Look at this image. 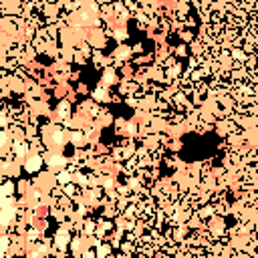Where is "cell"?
<instances>
[{
	"label": "cell",
	"instance_id": "6da1fadb",
	"mask_svg": "<svg viewBox=\"0 0 258 258\" xmlns=\"http://www.w3.org/2000/svg\"><path fill=\"white\" fill-rule=\"evenodd\" d=\"M12 216H14V210H12V208L0 210V224H8L12 220Z\"/></svg>",
	"mask_w": 258,
	"mask_h": 258
},
{
	"label": "cell",
	"instance_id": "7a4b0ae2",
	"mask_svg": "<svg viewBox=\"0 0 258 258\" xmlns=\"http://www.w3.org/2000/svg\"><path fill=\"white\" fill-rule=\"evenodd\" d=\"M39 167H40V157H32L30 162L26 163V170L28 171H35V170H39Z\"/></svg>",
	"mask_w": 258,
	"mask_h": 258
},
{
	"label": "cell",
	"instance_id": "3957f363",
	"mask_svg": "<svg viewBox=\"0 0 258 258\" xmlns=\"http://www.w3.org/2000/svg\"><path fill=\"white\" fill-rule=\"evenodd\" d=\"M59 246H65L67 244V238H69V236H67V232H59Z\"/></svg>",
	"mask_w": 258,
	"mask_h": 258
},
{
	"label": "cell",
	"instance_id": "277c9868",
	"mask_svg": "<svg viewBox=\"0 0 258 258\" xmlns=\"http://www.w3.org/2000/svg\"><path fill=\"white\" fill-rule=\"evenodd\" d=\"M8 248V238H0V252H4Z\"/></svg>",
	"mask_w": 258,
	"mask_h": 258
},
{
	"label": "cell",
	"instance_id": "5b68a950",
	"mask_svg": "<svg viewBox=\"0 0 258 258\" xmlns=\"http://www.w3.org/2000/svg\"><path fill=\"white\" fill-rule=\"evenodd\" d=\"M14 151H16V153H18V155H22L24 151H26V147H24L22 143H18V147H14Z\"/></svg>",
	"mask_w": 258,
	"mask_h": 258
},
{
	"label": "cell",
	"instance_id": "8992f818",
	"mask_svg": "<svg viewBox=\"0 0 258 258\" xmlns=\"http://www.w3.org/2000/svg\"><path fill=\"white\" fill-rule=\"evenodd\" d=\"M59 181H61V184H67V181H69V173H61V176H59Z\"/></svg>",
	"mask_w": 258,
	"mask_h": 258
},
{
	"label": "cell",
	"instance_id": "52a82bcc",
	"mask_svg": "<svg viewBox=\"0 0 258 258\" xmlns=\"http://www.w3.org/2000/svg\"><path fill=\"white\" fill-rule=\"evenodd\" d=\"M50 163H53V166H61V163H63V159H61V157H57V155H54V157L50 159Z\"/></svg>",
	"mask_w": 258,
	"mask_h": 258
},
{
	"label": "cell",
	"instance_id": "ba28073f",
	"mask_svg": "<svg viewBox=\"0 0 258 258\" xmlns=\"http://www.w3.org/2000/svg\"><path fill=\"white\" fill-rule=\"evenodd\" d=\"M54 139H57V143H61V139H63V135H61V131H57V133H54Z\"/></svg>",
	"mask_w": 258,
	"mask_h": 258
},
{
	"label": "cell",
	"instance_id": "9c48e42d",
	"mask_svg": "<svg viewBox=\"0 0 258 258\" xmlns=\"http://www.w3.org/2000/svg\"><path fill=\"white\" fill-rule=\"evenodd\" d=\"M0 143H6V135L4 133H0Z\"/></svg>",
	"mask_w": 258,
	"mask_h": 258
}]
</instances>
